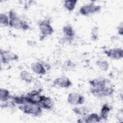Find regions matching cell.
Segmentation results:
<instances>
[{
    "instance_id": "obj_9",
    "label": "cell",
    "mask_w": 123,
    "mask_h": 123,
    "mask_svg": "<svg viewBox=\"0 0 123 123\" xmlns=\"http://www.w3.org/2000/svg\"><path fill=\"white\" fill-rule=\"evenodd\" d=\"M104 54L109 58L120 60L123 58V49L121 48H113L106 49L103 50Z\"/></svg>"
},
{
    "instance_id": "obj_8",
    "label": "cell",
    "mask_w": 123,
    "mask_h": 123,
    "mask_svg": "<svg viewBox=\"0 0 123 123\" xmlns=\"http://www.w3.org/2000/svg\"><path fill=\"white\" fill-rule=\"evenodd\" d=\"M0 61L3 64H7L11 62L19 60V56L16 53L9 50L0 49Z\"/></svg>"
},
{
    "instance_id": "obj_1",
    "label": "cell",
    "mask_w": 123,
    "mask_h": 123,
    "mask_svg": "<svg viewBox=\"0 0 123 123\" xmlns=\"http://www.w3.org/2000/svg\"><path fill=\"white\" fill-rule=\"evenodd\" d=\"M10 20L9 27L24 31L30 29V26L25 20L21 18L19 15L13 10H10L8 13Z\"/></svg>"
},
{
    "instance_id": "obj_12",
    "label": "cell",
    "mask_w": 123,
    "mask_h": 123,
    "mask_svg": "<svg viewBox=\"0 0 123 123\" xmlns=\"http://www.w3.org/2000/svg\"><path fill=\"white\" fill-rule=\"evenodd\" d=\"M102 120L98 114L96 112L88 113L86 116L82 117L79 119L77 122L78 123H99Z\"/></svg>"
},
{
    "instance_id": "obj_19",
    "label": "cell",
    "mask_w": 123,
    "mask_h": 123,
    "mask_svg": "<svg viewBox=\"0 0 123 123\" xmlns=\"http://www.w3.org/2000/svg\"><path fill=\"white\" fill-rule=\"evenodd\" d=\"M12 95L9 90L4 88L0 89V100L1 102H7L11 100Z\"/></svg>"
},
{
    "instance_id": "obj_14",
    "label": "cell",
    "mask_w": 123,
    "mask_h": 123,
    "mask_svg": "<svg viewBox=\"0 0 123 123\" xmlns=\"http://www.w3.org/2000/svg\"><path fill=\"white\" fill-rule=\"evenodd\" d=\"M38 105L43 110L50 111L54 107V102L52 99L49 96L43 95Z\"/></svg>"
},
{
    "instance_id": "obj_20",
    "label": "cell",
    "mask_w": 123,
    "mask_h": 123,
    "mask_svg": "<svg viewBox=\"0 0 123 123\" xmlns=\"http://www.w3.org/2000/svg\"><path fill=\"white\" fill-rule=\"evenodd\" d=\"M78 1L76 0H66L63 1V7L68 12H73L75 8Z\"/></svg>"
},
{
    "instance_id": "obj_6",
    "label": "cell",
    "mask_w": 123,
    "mask_h": 123,
    "mask_svg": "<svg viewBox=\"0 0 123 123\" xmlns=\"http://www.w3.org/2000/svg\"><path fill=\"white\" fill-rule=\"evenodd\" d=\"M40 89L33 90L25 95L26 103L38 104L40 101L43 95Z\"/></svg>"
},
{
    "instance_id": "obj_5",
    "label": "cell",
    "mask_w": 123,
    "mask_h": 123,
    "mask_svg": "<svg viewBox=\"0 0 123 123\" xmlns=\"http://www.w3.org/2000/svg\"><path fill=\"white\" fill-rule=\"evenodd\" d=\"M101 8L100 5L90 2L81 6L79 9V13L82 16H87L100 12Z\"/></svg>"
},
{
    "instance_id": "obj_11",
    "label": "cell",
    "mask_w": 123,
    "mask_h": 123,
    "mask_svg": "<svg viewBox=\"0 0 123 123\" xmlns=\"http://www.w3.org/2000/svg\"><path fill=\"white\" fill-rule=\"evenodd\" d=\"M73 85L72 81L67 77L61 76L56 78L52 82V86L61 88L67 89Z\"/></svg>"
},
{
    "instance_id": "obj_26",
    "label": "cell",
    "mask_w": 123,
    "mask_h": 123,
    "mask_svg": "<svg viewBox=\"0 0 123 123\" xmlns=\"http://www.w3.org/2000/svg\"><path fill=\"white\" fill-rule=\"evenodd\" d=\"M117 34L120 36H123V25L122 23H121L117 27Z\"/></svg>"
},
{
    "instance_id": "obj_13",
    "label": "cell",
    "mask_w": 123,
    "mask_h": 123,
    "mask_svg": "<svg viewBox=\"0 0 123 123\" xmlns=\"http://www.w3.org/2000/svg\"><path fill=\"white\" fill-rule=\"evenodd\" d=\"M31 69L35 74L38 75H44L47 73V70L42 62H32L31 64Z\"/></svg>"
},
{
    "instance_id": "obj_4",
    "label": "cell",
    "mask_w": 123,
    "mask_h": 123,
    "mask_svg": "<svg viewBox=\"0 0 123 123\" xmlns=\"http://www.w3.org/2000/svg\"><path fill=\"white\" fill-rule=\"evenodd\" d=\"M90 93L97 98H102L105 97L112 96L114 92V87L110 84L102 89L90 87Z\"/></svg>"
},
{
    "instance_id": "obj_22",
    "label": "cell",
    "mask_w": 123,
    "mask_h": 123,
    "mask_svg": "<svg viewBox=\"0 0 123 123\" xmlns=\"http://www.w3.org/2000/svg\"><path fill=\"white\" fill-rule=\"evenodd\" d=\"M11 100L15 105H21L26 103L25 95L21 96H12Z\"/></svg>"
},
{
    "instance_id": "obj_3",
    "label": "cell",
    "mask_w": 123,
    "mask_h": 123,
    "mask_svg": "<svg viewBox=\"0 0 123 123\" xmlns=\"http://www.w3.org/2000/svg\"><path fill=\"white\" fill-rule=\"evenodd\" d=\"M18 109L24 113L34 117H39L43 112V109L38 104L25 103L19 105Z\"/></svg>"
},
{
    "instance_id": "obj_10",
    "label": "cell",
    "mask_w": 123,
    "mask_h": 123,
    "mask_svg": "<svg viewBox=\"0 0 123 123\" xmlns=\"http://www.w3.org/2000/svg\"><path fill=\"white\" fill-rule=\"evenodd\" d=\"M88 83L90 87L102 89L105 88L108 85L110 84V81L104 77H98L91 80H89Z\"/></svg>"
},
{
    "instance_id": "obj_25",
    "label": "cell",
    "mask_w": 123,
    "mask_h": 123,
    "mask_svg": "<svg viewBox=\"0 0 123 123\" xmlns=\"http://www.w3.org/2000/svg\"><path fill=\"white\" fill-rule=\"evenodd\" d=\"M91 39L94 41L98 39V28L97 26H94L91 31Z\"/></svg>"
},
{
    "instance_id": "obj_2",
    "label": "cell",
    "mask_w": 123,
    "mask_h": 123,
    "mask_svg": "<svg viewBox=\"0 0 123 123\" xmlns=\"http://www.w3.org/2000/svg\"><path fill=\"white\" fill-rule=\"evenodd\" d=\"M38 27L40 33V40H43L45 38L52 35L54 33V29L49 18H45L39 21Z\"/></svg>"
},
{
    "instance_id": "obj_17",
    "label": "cell",
    "mask_w": 123,
    "mask_h": 123,
    "mask_svg": "<svg viewBox=\"0 0 123 123\" xmlns=\"http://www.w3.org/2000/svg\"><path fill=\"white\" fill-rule=\"evenodd\" d=\"M62 32L63 36L74 39L75 36V32L74 27L69 24L64 25L62 28Z\"/></svg>"
},
{
    "instance_id": "obj_15",
    "label": "cell",
    "mask_w": 123,
    "mask_h": 123,
    "mask_svg": "<svg viewBox=\"0 0 123 123\" xmlns=\"http://www.w3.org/2000/svg\"><path fill=\"white\" fill-rule=\"evenodd\" d=\"M72 111L75 115L83 117L89 113L90 110L86 106L79 105L75 106L72 109Z\"/></svg>"
},
{
    "instance_id": "obj_21",
    "label": "cell",
    "mask_w": 123,
    "mask_h": 123,
    "mask_svg": "<svg viewBox=\"0 0 123 123\" xmlns=\"http://www.w3.org/2000/svg\"><path fill=\"white\" fill-rule=\"evenodd\" d=\"M97 66L103 72L107 71L110 67V64L108 62L105 60H98L95 62Z\"/></svg>"
},
{
    "instance_id": "obj_24",
    "label": "cell",
    "mask_w": 123,
    "mask_h": 123,
    "mask_svg": "<svg viewBox=\"0 0 123 123\" xmlns=\"http://www.w3.org/2000/svg\"><path fill=\"white\" fill-rule=\"evenodd\" d=\"M74 39L69 38L64 36L61 37L59 40V43L63 46L69 45L71 44Z\"/></svg>"
},
{
    "instance_id": "obj_7",
    "label": "cell",
    "mask_w": 123,
    "mask_h": 123,
    "mask_svg": "<svg viewBox=\"0 0 123 123\" xmlns=\"http://www.w3.org/2000/svg\"><path fill=\"white\" fill-rule=\"evenodd\" d=\"M86 101L85 97L81 94L77 92L69 93L67 98V103L73 106L82 105Z\"/></svg>"
},
{
    "instance_id": "obj_18",
    "label": "cell",
    "mask_w": 123,
    "mask_h": 123,
    "mask_svg": "<svg viewBox=\"0 0 123 123\" xmlns=\"http://www.w3.org/2000/svg\"><path fill=\"white\" fill-rule=\"evenodd\" d=\"M19 76L21 80L27 84L31 83L34 80L33 74L26 70L22 71L20 73Z\"/></svg>"
},
{
    "instance_id": "obj_16",
    "label": "cell",
    "mask_w": 123,
    "mask_h": 123,
    "mask_svg": "<svg viewBox=\"0 0 123 123\" xmlns=\"http://www.w3.org/2000/svg\"><path fill=\"white\" fill-rule=\"evenodd\" d=\"M111 110V106L108 103H105L102 106L100 110V113L99 114L101 120L106 121L108 120L109 113Z\"/></svg>"
},
{
    "instance_id": "obj_23",
    "label": "cell",
    "mask_w": 123,
    "mask_h": 123,
    "mask_svg": "<svg viewBox=\"0 0 123 123\" xmlns=\"http://www.w3.org/2000/svg\"><path fill=\"white\" fill-rule=\"evenodd\" d=\"M10 20L8 14L5 13H0V24L3 27L9 26Z\"/></svg>"
}]
</instances>
